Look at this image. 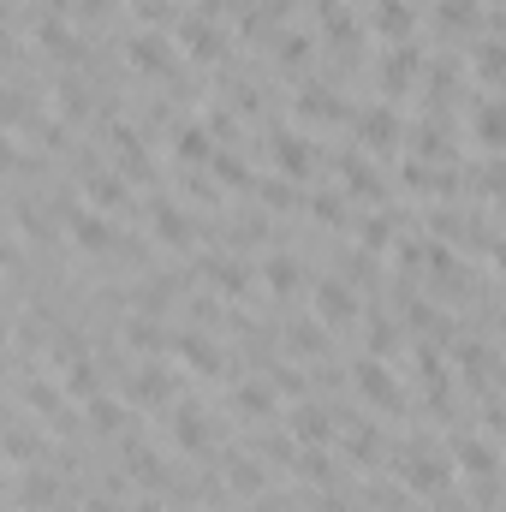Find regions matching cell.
I'll use <instances>...</instances> for the list:
<instances>
[{
  "instance_id": "cell-1",
  "label": "cell",
  "mask_w": 506,
  "mask_h": 512,
  "mask_svg": "<svg viewBox=\"0 0 506 512\" xmlns=\"http://www.w3.org/2000/svg\"><path fill=\"white\" fill-rule=\"evenodd\" d=\"M352 387H358L376 411H399V382H393V370H381L376 358H358V364H352Z\"/></svg>"
},
{
  "instance_id": "cell-2",
  "label": "cell",
  "mask_w": 506,
  "mask_h": 512,
  "mask_svg": "<svg viewBox=\"0 0 506 512\" xmlns=\"http://www.w3.org/2000/svg\"><path fill=\"white\" fill-rule=\"evenodd\" d=\"M286 429H292V441H298V447H322V441H334V417H328L316 399H298V405H292V417H286Z\"/></svg>"
},
{
  "instance_id": "cell-3",
  "label": "cell",
  "mask_w": 506,
  "mask_h": 512,
  "mask_svg": "<svg viewBox=\"0 0 506 512\" xmlns=\"http://www.w3.org/2000/svg\"><path fill=\"white\" fill-rule=\"evenodd\" d=\"M352 316H358L352 286H346V280H322V286H316V322H322V328H346Z\"/></svg>"
},
{
  "instance_id": "cell-4",
  "label": "cell",
  "mask_w": 506,
  "mask_h": 512,
  "mask_svg": "<svg viewBox=\"0 0 506 512\" xmlns=\"http://www.w3.org/2000/svg\"><path fill=\"white\" fill-rule=\"evenodd\" d=\"M66 233L78 251H114V227L96 209H66Z\"/></svg>"
},
{
  "instance_id": "cell-5",
  "label": "cell",
  "mask_w": 506,
  "mask_h": 512,
  "mask_svg": "<svg viewBox=\"0 0 506 512\" xmlns=\"http://www.w3.org/2000/svg\"><path fill=\"white\" fill-rule=\"evenodd\" d=\"M126 399H131V405H149V411H155V405H167V399H173V376H167L161 364H143V370H131Z\"/></svg>"
},
{
  "instance_id": "cell-6",
  "label": "cell",
  "mask_w": 506,
  "mask_h": 512,
  "mask_svg": "<svg viewBox=\"0 0 506 512\" xmlns=\"http://www.w3.org/2000/svg\"><path fill=\"white\" fill-rule=\"evenodd\" d=\"M149 233H155V245L185 251V245H191V215H185L179 203H155V209H149Z\"/></svg>"
},
{
  "instance_id": "cell-7",
  "label": "cell",
  "mask_w": 506,
  "mask_h": 512,
  "mask_svg": "<svg viewBox=\"0 0 506 512\" xmlns=\"http://www.w3.org/2000/svg\"><path fill=\"white\" fill-rule=\"evenodd\" d=\"M126 60L143 72V78H167V72H173V48H167L161 36H131Z\"/></svg>"
},
{
  "instance_id": "cell-8",
  "label": "cell",
  "mask_w": 506,
  "mask_h": 512,
  "mask_svg": "<svg viewBox=\"0 0 506 512\" xmlns=\"http://www.w3.org/2000/svg\"><path fill=\"white\" fill-rule=\"evenodd\" d=\"M310 161H316V155H310V143H304L298 131H280V137H274V173H280V179H304Z\"/></svg>"
},
{
  "instance_id": "cell-9",
  "label": "cell",
  "mask_w": 506,
  "mask_h": 512,
  "mask_svg": "<svg viewBox=\"0 0 506 512\" xmlns=\"http://www.w3.org/2000/svg\"><path fill=\"white\" fill-rule=\"evenodd\" d=\"M173 441L185 453H209V417H203V405H179L173 411Z\"/></svg>"
},
{
  "instance_id": "cell-10",
  "label": "cell",
  "mask_w": 506,
  "mask_h": 512,
  "mask_svg": "<svg viewBox=\"0 0 506 512\" xmlns=\"http://www.w3.org/2000/svg\"><path fill=\"white\" fill-rule=\"evenodd\" d=\"M84 423H90L96 435H120V429H126V405L108 399V393H96V399H84Z\"/></svg>"
},
{
  "instance_id": "cell-11",
  "label": "cell",
  "mask_w": 506,
  "mask_h": 512,
  "mask_svg": "<svg viewBox=\"0 0 506 512\" xmlns=\"http://www.w3.org/2000/svg\"><path fill=\"white\" fill-rule=\"evenodd\" d=\"M358 137H364L370 149H393V143H399V120H393L387 108H364V120H358Z\"/></svg>"
},
{
  "instance_id": "cell-12",
  "label": "cell",
  "mask_w": 506,
  "mask_h": 512,
  "mask_svg": "<svg viewBox=\"0 0 506 512\" xmlns=\"http://www.w3.org/2000/svg\"><path fill=\"white\" fill-rule=\"evenodd\" d=\"M126 346H131V352H143V358H161V352H167V334H161V322L131 316V322H126Z\"/></svg>"
},
{
  "instance_id": "cell-13",
  "label": "cell",
  "mask_w": 506,
  "mask_h": 512,
  "mask_svg": "<svg viewBox=\"0 0 506 512\" xmlns=\"http://www.w3.org/2000/svg\"><path fill=\"white\" fill-rule=\"evenodd\" d=\"M233 411H239V417H268V411H274V387L268 382H239L233 387Z\"/></svg>"
},
{
  "instance_id": "cell-14",
  "label": "cell",
  "mask_w": 506,
  "mask_h": 512,
  "mask_svg": "<svg viewBox=\"0 0 506 512\" xmlns=\"http://www.w3.org/2000/svg\"><path fill=\"white\" fill-rule=\"evenodd\" d=\"M376 30L387 42H405L411 36V6L405 0H376Z\"/></svg>"
},
{
  "instance_id": "cell-15",
  "label": "cell",
  "mask_w": 506,
  "mask_h": 512,
  "mask_svg": "<svg viewBox=\"0 0 506 512\" xmlns=\"http://www.w3.org/2000/svg\"><path fill=\"white\" fill-rule=\"evenodd\" d=\"M179 358H185L197 376H221V352H215L203 334H185V340H179Z\"/></svg>"
},
{
  "instance_id": "cell-16",
  "label": "cell",
  "mask_w": 506,
  "mask_h": 512,
  "mask_svg": "<svg viewBox=\"0 0 506 512\" xmlns=\"http://www.w3.org/2000/svg\"><path fill=\"white\" fill-rule=\"evenodd\" d=\"M405 477H411L417 489H441V483H447V471L423 453V441H417V447H405Z\"/></svg>"
},
{
  "instance_id": "cell-17",
  "label": "cell",
  "mask_w": 506,
  "mask_h": 512,
  "mask_svg": "<svg viewBox=\"0 0 506 512\" xmlns=\"http://www.w3.org/2000/svg\"><path fill=\"white\" fill-rule=\"evenodd\" d=\"M453 459H459V471H477V477H489V471H495V447H489V441H477V435H465V441L453 447Z\"/></svg>"
},
{
  "instance_id": "cell-18",
  "label": "cell",
  "mask_w": 506,
  "mask_h": 512,
  "mask_svg": "<svg viewBox=\"0 0 506 512\" xmlns=\"http://www.w3.org/2000/svg\"><path fill=\"white\" fill-rule=\"evenodd\" d=\"M411 72H417V54H411V48H393V54L381 60V90H405Z\"/></svg>"
},
{
  "instance_id": "cell-19",
  "label": "cell",
  "mask_w": 506,
  "mask_h": 512,
  "mask_svg": "<svg viewBox=\"0 0 506 512\" xmlns=\"http://www.w3.org/2000/svg\"><path fill=\"white\" fill-rule=\"evenodd\" d=\"M173 149H179V161H191V167L215 161V155H209V126H185L179 137H173Z\"/></svg>"
},
{
  "instance_id": "cell-20",
  "label": "cell",
  "mask_w": 506,
  "mask_h": 512,
  "mask_svg": "<svg viewBox=\"0 0 506 512\" xmlns=\"http://www.w3.org/2000/svg\"><path fill=\"white\" fill-rule=\"evenodd\" d=\"M471 131L489 143V149H501L506 143V108L501 102H489V108H477V120H471Z\"/></svg>"
},
{
  "instance_id": "cell-21",
  "label": "cell",
  "mask_w": 506,
  "mask_h": 512,
  "mask_svg": "<svg viewBox=\"0 0 506 512\" xmlns=\"http://www.w3.org/2000/svg\"><path fill=\"white\" fill-rule=\"evenodd\" d=\"M179 42H185V48H191L197 60H215V54H221V36H215V30H209L203 18H191V24L179 30Z\"/></svg>"
},
{
  "instance_id": "cell-22",
  "label": "cell",
  "mask_w": 506,
  "mask_h": 512,
  "mask_svg": "<svg viewBox=\"0 0 506 512\" xmlns=\"http://www.w3.org/2000/svg\"><path fill=\"white\" fill-rule=\"evenodd\" d=\"M262 280H268V292H298L304 274H298L292 256H268V262H262Z\"/></svg>"
},
{
  "instance_id": "cell-23",
  "label": "cell",
  "mask_w": 506,
  "mask_h": 512,
  "mask_svg": "<svg viewBox=\"0 0 506 512\" xmlns=\"http://www.w3.org/2000/svg\"><path fill=\"white\" fill-rule=\"evenodd\" d=\"M298 108H304L310 120H340V114H346V102H340V96H328V90H304V96H298Z\"/></svg>"
},
{
  "instance_id": "cell-24",
  "label": "cell",
  "mask_w": 506,
  "mask_h": 512,
  "mask_svg": "<svg viewBox=\"0 0 506 512\" xmlns=\"http://www.w3.org/2000/svg\"><path fill=\"white\" fill-rule=\"evenodd\" d=\"M84 191H90V203H108V209H120V203H126V185H120L114 173H90V179H84Z\"/></svg>"
},
{
  "instance_id": "cell-25",
  "label": "cell",
  "mask_w": 506,
  "mask_h": 512,
  "mask_svg": "<svg viewBox=\"0 0 506 512\" xmlns=\"http://www.w3.org/2000/svg\"><path fill=\"white\" fill-rule=\"evenodd\" d=\"M203 280H215V286L239 292V286H245V268H239V262H227V256H203Z\"/></svg>"
},
{
  "instance_id": "cell-26",
  "label": "cell",
  "mask_w": 506,
  "mask_h": 512,
  "mask_svg": "<svg viewBox=\"0 0 506 512\" xmlns=\"http://www.w3.org/2000/svg\"><path fill=\"white\" fill-rule=\"evenodd\" d=\"M477 72H483L489 84H501L506 78V48L501 42H483V48H477Z\"/></svg>"
},
{
  "instance_id": "cell-27",
  "label": "cell",
  "mask_w": 506,
  "mask_h": 512,
  "mask_svg": "<svg viewBox=\"0 0 506 512\" xmlns=\"http://www.w3.org/2000/svg\"><path fill=\"white\" fill-rule=\"evenodd\" d=\"M358 239H364V251H387V245H393V221H387V215H370V221L358 227Z\"/></svg>"
},
{
  "instance_id": "cell-28",
  "label": "cell",
  "mask_w": 506,
  "mask_h": 512,
  "mask_svg": "<svg viewBox=\"0 0 506 512\" xmlns=\"http://www.w3.org/2000/svg\"><path fill=\"white\" fill-rule=\"evenodd\" d=\"M227 483L245 489V495H256V489H262V465H256V459H233V465H227Z\"/></svg>"
},
{
  "instance_id": "cell-29",
  "label": "cell",
  "mask_w": 506,
  "mask_h": 512,
  "mask_svg": "<svg viewBox=\"0 0 506 512\" xmlns=\"http://www.w3.org/2000/svg\"><path fill=\"white\" fill-rule=\"evenodd\" d=\"M316 221H340V197H316Z\"/></svg>"
},
{
  "instance_id": "cell-30",
  "label": "cell",
  "mask_w": 506,
  "mask_h": 512,
  "mask_svg": "<svg viewBox=\"0 0 506 512\" xmlns=\"http://www.w3.org/2000/svg\"><path fill=\"white\" fill-rule=\"evenodd\" d=\"M495 256H501V268H506V245H495Z\"/></svg>"
}]
</instances>
